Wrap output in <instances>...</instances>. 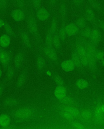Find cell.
<instances>
[{
	"label": "cell",
	"instance_id": "cell-19",
	"mask_svg": "<svg viewBox=\"0 0 104 129\" xmlns=\"http://www.w3.org/2000/svg\"><path fill=\"white\" fill-rule=\"evenodd\" d=\"M76 85L78 88L81 89H83L88 87L89 85V83L86 80L80 79L76 81Z\"/></svg>",
	"mask_w": 104,
	"mask_h": 129
},
{
	"label": "cell",
	"instance_id": "cell-24",
	"mask_svg": "<svg viewBox=\"0 0 104 129\" xmlns=\"http://www.w3.org/2000/svg\"><path fill=\"white\" fill-rule=\"evenodd\" d=\"M4 103L6 105L9 107L17 106L18 104V101L16 100L10 98H6L4 100Z\"/></svg>",
	"mask_w": 104,
	"mask_h": 129
},
{
	"label": "cell",
	"instance_id": "cell-35",
	"mask_svg": "<svg viewBox=\"0 0 104 129\" xmlns=\"http://www.w3.org/2000/svg\"><path fill=\"white\" fill-rule=\"evenodd\" d=\"M60 13L61 15L64 18L65 17L66 13V8L64 4H62L60 6Z\"/></svg>",
	"mask_w": 104,
	"mask_h": 129
},
{
	"label": "cell",
	"instance_id": "cell-30",
	"mask_svg": "<svg viewBox=\"0 0 104 129\" xmlns=\"http://www.w3.org/2000/svg\"><path fill=\"white\" fill-rule=\"evenodd\" d=\"M57 21L55 18L53 19L52 20L51 25H50V30L49 31L54 35L56 33V30H57Z\"/></svg>",
	"mask_w": 104,
	"mask_h": 129
},
{
	"label": "cell",
	"instance_id": "cell-31",
	"mask_svg": "<svg viewBox=\"0 0 104 129\" xmlns=\"http://www.w3.org/2000/svg\"><path fill=\"white\" fill-rule=\"evenodd\" d=\"M81 114L82 118L85 120L90 119L92 118V114L91 112L89 110H83L82 111Z\"/></svg>",
	"mask_w": 104,
	"mask_h": 129
},
{
	"label": "cell",
	"instance_id": "cell-28",
	"mask_svg": "<svg viewBox=\"0 0 104 129\" xmlns=\"http://www.w3.org/2000/svg\"><path fill=\"white\" fill-rule=\"evenodd\" d=\"M65 27V24H63L59 31V37L60 38L61 40L62 41H64L65 40L66 36L67 35Z\"/></svg>",
	"mask_w": 104,
	"mask_h": 129
},
{
	"label": "cell",
	"instance_id": "cell-6",
	"mask_svg": "<svg viewBox=\"0 0 104 129\" xmlns=\"http://www.w3.org/2000/svg\"><path fill=\"white\" fill-rule=\"evenodd\" d=\"M28 28L31 34L35 36L38 33V30L37 21L34 17H31L28 19L27 22Z\"/></svg>",
	"mask_w": 104,
	"mask_h": 129
},
{
	"label": "cell",
	"instance_id": "cell-29",
	"mask_svg": "<svg viewBox=\"0 0 104 129\" xmlns=\"http://www.w3.org/2000/svg\"><path fill=\"white\" fill-rule=\"evenodd\" d=\"M54 35L49 31L47 33L45 38L46 44L47 46L51 47L53 45V38Z\"/></svg>",
	"mask_w": 104,
	"mask_h": 129
},
{
	"label": "cell",
	"instance_id": "cell-14",
	"mask_svg": "<svg viewBox=\"0 0 104 129\" xmlns=\"http://www.w3.org/2000/svg\"><path fill=\"white\" fill-rule=\"evenodd\" d=\"M11 43V38L8 35H3L0 37V46L3 48L8 47Z\"/></svg>",
	"mask_w": 104,
	"mask_h": 129
},
{
	"label": "cell",
	"instance_id": "cell-27",
	"mask_svg": "<svg viewBox=\"0 0 104 129\" xmlns=\"http://www.w3.org/2000/svg\"><path fill=\"white\" fill-rule=\"evenodd\" d=\"M37 68L40 70H42L45 64V60L44 58L41 56H39L37 60Z\"/></svg>",
	"mask_w": 104,
	"mask_h": 129
},
{
	"label": "cell",
	"instance_id": "cell-48",
	"mask_svg": "<svg viewBox=\"0 0 104 129\" xmlns=\"http://www.w3.org/2000/svg\"><path fill=\"white\" fill-rule=\"evenodd\" d=\"M2 71L0 69V78H1V76H2Z\"/></svg>",
	"mask_w": 104,
	"mask_h": 129
},
{
	"label": "cell",
	"instance_id": "cell-15",
	"mask_svg": "<svg viewBox=\"0 0 104 129\" xmlns=\"http://www.w3.org/2000/svg\"><path fill=\"white\" fill-rule=\"evenodd\" d=\"M24 59V55L22 53H19L16 56L14 59V63L16 69H19L21 67Z\"/></svg>",
	"mask_w": 104,
	"mask_h": 129
},
{
	"label": "cell",
	"instance_id": "cell-21",
	"mask_svg": "<svg viewBox=\"0 0 104 129\" xmlns=\"http://www.w3.org/2000/svg\"><path fill=\"white\" fill-rule=\"evenodd\" d=\"M87 21L85 17H80L76 20V24L79 29H83L86 27Z\"/></svg>",
	"mask_w": 104,
	"mask_h": 129
},
{
	"label": "cell",
	"instance_id": "cell-38",
	"mask_svg": "<svg viewBox=\"0 0 104 129\" xmlns=\"http://www.w3.org/2000/svg\"><path fill=\"white\" fill-rule=\"evenodd\" d=\"M8 5L7 0H0V10H4Z\"/></svg>",
	"mask_w": 104,
	"mask_h": 129
},
{
	"label": "cell",
	"instance_id": "cell-32",
	"mask_svg": "<svg viewBox=\"0 0 104 129\" xmlns=\"http://www.w3.org/2000/svg\"><path fill=\"white\" fill-rule=\"evenodd\" d=\"M4 26L5 31L8 35L11 36L14 35V31L9 24L7 23H5Z\"/></svg>",
	"mask_w": 104,
	"mask_h": 129
},
{
	"label": "cell",
	"instance_id": "cell-10",
	"mask_svg": "<svg viewBox=\"0 0 104 129\" xmlns=\"http://www.w3.org/2000/svg\"><path fill=\"white\" fill-rule=\"evenodd\" d=\"M11 16L14 21L20 22L24 21L25 18V15L24 12L19 9L14 10L11 14Z\"/></svg>",
	"mask_w": 104,
	"mask_h": 129
},
{
	"label": "cell",
	"instance_id": "cell-25",
	"mask_svg": "<svg viewBox=\"0 0 104 129\" xmlns=\"http://www.w3.org/2000/svg\"><path fill=\"white\" fill-rule=\"evenodd\" d=\"M92 29L90 27H86L82 29L81 35L84 38L86 39H90Z\"/></svg>",
	"mask_w": 104,
	"mask_h": 129
},
{
	"label": "cell",
	"instance_id": "cell-22",
	"mask_svg": "<svg viewBox=\"0 0 104 129\" xmlns=\"http://www.w3.org/2000/svg\"><path fill=\"white\" fill-rule=\"evenodd\" d=\"M64 110L66 112L69 113L74 117H77L79 115V111L77 108L70 106H66L65 107Z\"/></svg>",
	"mask_w": 104,
	"mask_h": 129
},
{
	"label": "cell",
	"instance_id": "cell-2",
	"mask_svg": "<svg viewBox=\"0 0 104 129\" xmlns=\"http://www.w3.org/2000/svg\"><path fill=\"white\" fill-rule=\"evenodd\" d=\"M76 52L80 57L81 63L82 66L87 67L88 66V62L87 57L86 51L85 46L82 45H78Z\"/></svg>",
	"mask_w": 104,
	"mask_h": 129
},
{
	"label": "cell",
	"instance_id": "cell-3",
	"mask_svg": "<svg viewBox=\"0 0 104 129\" xmlns=\"http://www.w3.org/2000/svg\"><path fill=\"white\" fill-rule=\"evenodd\" d=\"M11 54L7 50L0 47V63L4 68H7L11 61Z\"/></svg>",
	"mask_w": 104,
	"mask_h": 129
},
{
	"label": "cell",
	"instance_id": "cell-16",
	"mask_svg": "<svg viewBox=\"0 0 104 129\" xmlns=\"http://www.w3.org/2000/svg\"><path fill=\"white\" fill-rule=\"evenodd\" d=\"M27 76V72L26 71H23L20 74L17 83V88H21L24 85Z\"/></svg>",
	"mask_w": 104,
	"mask_h": 129
},
{
	"label": "cell",
	"instance_id": "cell-42",
	"mask_svg": "<svg viewBox=\"0 0 104 129\" xmlns=\"http://www.w3.org/2000/svg\"><path fill=\"white\" fill-rule=\"evenodd\" d=\"M98 25L99 28L104 31V21H98Z\"/></svg>",
	"mask_w": 104,
	"mask_h": 129
},
{
	"label": "cell",
	"instance_id": "cell-23",
	"mask_svg": "<svg viewBox=\"0 0 104 129\" xmlns=\"http://www.w3.org/2000/svg\"><path fill=\"white\" fill-rule=\"evenodd\" d=\"M61 39L58 34L56 33L53 36V45L56 49H58L60 48L61 46Z\"/></svg>",
	"mask_w": 104,
	"mask_h": 129
},
{
	"label": "cell",
	"instance_id": "cell-11",
	"mask_svg": "<svg viewBox=\"0 0 104 129\" xmlns=\"http://www.w3.org/2000/svg\"><path fill=\"white\" fill-rule=\"evenodd\" d=\"M62 69L64 71L69 72L72 71L74 69L75 66L72 60L64 61L61 65Z\"/></svg>",
	"mask_w": 104,
	"mask_h": 129
},
{
	"label": "cell",
	"instance_id": "cell-47",
	"mask_svg": "<svg viewBox=\"0 0 104 129\" xmlns=\"http://www.w3.org/2000/svg\"><path fill=\"white\" fill-rule=\"evenodd\" d=\"M101 63L102 66H104V58L101 60Z\"/></svg>",
	"mask_w": 104,
	"mask_h": 129
},
{
	"label": "cell",
	"instance_id": "cell-37",
	"mask_svg": "<svg viewBox=\"0 0 104 129\" xmlns=\"http://www.w3.org/2000/svg\"><path fill=\"white\" fill-rule=\"evenodd\" d=\"M54 80L55 82L59 85L63 86L64 84V82L63 80L59 76H56L54 78Z\"/></svg>",
	"mask_w": 104,
	"mask_h": 129
},
{
	"label": "cell",
	"instance_id": "cell-18",
	"mask_svg": "<svg viewBox=\"0 0 104 129\" xmlns=\"http://www.w3.org/2000/svg\"><path fill=\"white\" fill-rule=\"evenodd\" d=\"M72 60L73 61L75 67L78 68H80L81 66L80 57L77 52H74L72 55Z\"/></svg>",
	"mask_w": 104,
	"mask_h": 129
},
{
	"label": "cell",
	"instance_id": "cell-46",
	"mask_svg": "<svg viewBox=\"0 0 104 129\" xmlns=\"http://www.w3.org/2000/svg\"><path fill=\"white\" fill-rule=\"evenodd\" d=\"M57 0H50V4L52 5H54L57 2Z\"/></svg>",
	"mask_w": 104,
	"mask_h": 129
},
{
	"label": "cell",
	"instance_id": "cell-26",
	"mask_svg": "<svg viewBox=\"0 0 104 129\" xmlns=\"http://www.w3.org/2000/svg\"><path fill=\"white\" fill-rule=\"evenodd\" d=\"M87 1L89 5L94 9L97 11L100 9L101 5L97 0H87Z\"/></svg>",
	"mask_w": 104,
	"mask_h": 129
},
{
	"label": "cell",
	"instance_id": "cell-43",
	"mask_svg": "<svg viewBox=\"0 0 104 129\" xmlns=\"http://www.w3.org/2000/svg\"><path fill=\"white\" fill-rule=\"evenodd\" d=\"M17 6L20 8H22L24 6V0H17Z\"/></svg>",
	"mask_w": 104,
	"mask_h": 129
},
{
	"label": "cell",
	"instance_id": "cell-45",
	"mask_svg": "<svg viewBox=\"0 0 104 129\" xmlns=\"http://www.w3.org/2000/svg\"><path fill=\"white\" fill-rule=\"evenodd\" d=\"M5 23L3 20L0 18V28L4 26Z\"/></svg>",
	"mask_w": 104,
	"mask_h": 129
},
{
	"label": "cell",
	"instance_id": "cell-33",
	"mask_svg": "<svg viewBox=\"0 0 104 129\" xmlns=\"http://www.w3.org/2000/svg\"><path fill=\"white\" fill-rule=\"evenodd\" d=\"M96 57L97 60H101L104 58V51L102 50H96Z\"/></svg>",
	"mask_w": 104,
	"mask_h": 129
},
{
	"label": "cell",
	"instance_id": "cell-39",
	"mask_svg": "<svg viewBox=\"0 0 104 129\" xmlns=\"http://www.w3.org/2000/svg\"><path fill=\"white\" fill-rule=\"evenodd\" d=\"M73 126L75 128L77 129H83L86 128V127L83 124L79 122L74 123L73 124Z\"/></svg>",
	"mask_w": 104,
	"mask_h": 129
},
{
	"label": "cell",
	"instance_id": "cell-49",
	"mask_svg": "<svg viewBox=\"0 0 104 129\" xmlns=\"http://www.w3.org/2000/svg\"></svg>",
	"mask_w": 104,
	"mask_h": 129
},
{
	"label": "cell",
	"instance_id": "cell-36",
	"mask_svg": "<svg viewBox=\"0 0 104 129\" xmlns=\"http://www.w3.org/2000/svg\"><path fill=\"white\" fill-rule=\"evenodd\" d=\"M14 71L12 68H8L7 72V76L8 79L11 80L12 79L14 75Z\"/></svg>",
	"mask_w": 104,
	"mask_h": 129
},
{
	"label": "cell",
	"instance_id": "cell-8",
	"mask_svg": "<svg viewBox=\"0 0 104 129\" xmlns=\"http://www.w3.org/2000/svg\"><path fill=\"white\" fill-rule=\"evenodd\" d=\"M48 11L44 8H40L37 10L36 17L39 20L41 21H46L50 17Z\"/></svg>",
	"mask_w": 104,
	"mask_h": 129
},
{
	"label": "cell",
	"instance_id": "cell-40",
	"mask_svg": "<svg viewBox=\"0 0 104 129\" xmlns=\"http://www.w3.org/2000/svg\"><path fill=\"white\" fill-rule=\"evenodd\" d=\"M63 116L66 119L68 120L73 119L74 117L71 114L68 112H66L64 113L63 114Z\"/></svg>",
	"mask_w": 104,
	"mask_h": 129
},
{
	"label": "cell",
	"instance_id": "cell-7",
	"mask_svg": "<svg viewBox=\"0 0 104 129\" xmlns=\"http://www.w3.org/2000/svg\"><path fill=\"white\" fill-rule=\"evenodd\" d=\"M66 34L69 37H73L79 33V28L76 24L69 23L65 27Z\"/></svg>",
	"mask_w": 104,
	"mask_h": 129
},
{
	"label": "cell",
	"instance_id": "cell-34",
	"mask_svg": "<svg viewBox=\"0 0 104 129\" xmlns=\"http://www.w3.org/2000/svg\"><path fill=\"white\" fill-rule=\"evenodd\" d=\"M41 0H32V3L34 9L37 10L40 8Z\"/></svg>",
	"mask_w": 104,
	"mask_h": 129
},
{
	"label": "cell",
	"instance_id": "cell-12",
	"mask_svg": "<svg viewBox=\"0 0 104 129\" xmlns=\"http://www.w3.org/2000/svg\"><path fill=\"white\" fill-rule=\"evenodd\" d=\"M54 94L56 98L59 100L63 99L66 96V90L64 87L61 85H59L55 90Z\"/></svg>",
	"mask_w": 104,
	"mask_h": 129
},
{
	"label": "cell",
	"instance_id": "cell-1",
	"mask_svg": "<svg viewBox=\"0 0 104 129\" xmlns=\"http://www.w3.org/2000/svg\"><path fill=\"white\" fill-rule=\"evenodd\" d=\"M85 47L88 62V66L92 70H95L96 69L97 60L96 57L97 50L96 46L90 42L86 43Z\"/></svg>",
	"mask_w": 104,
	"mask_h": 129
},
{
	"label": "cell",
	"instance_id": "cell-13",
	"mask_svg": "<svg viewBox=\"0 0 104 129\" xmlns=\"http://www.w3.org/2000/svg\"><path fill=\"white\" fill-rule=\"evenodd\" d=\"M95 14L93 10L90 8H87L85 13V18L87 21L93 22L95 21Z\"/></svg>",
	"mask_w": 104,
	"mask_h": 129
},
{
	"label": "cell",
	"instance_id": "cell-17",
	"mask_svg": "<svg viewBox=\"0 0 104 129\" xmlns=\"http://www.w3.org/2000/svg\"><path fill=\"white\" fill-rule=\"evenodd\" d=\"M11 123V119L8 115L2 114L0 115V125L3 127H6L9 125Z\"/></svg>",
	"mask_w": 104,
	"mask_h": 129
},
{
	"label": "cell",
	"instance_id": "cell-9",
	"mask_svg": "<svg viewBox=\"0 0 104 129\" xmlns=\"http://www.w3.org/2000/svg\"><path fill=\"white\" fill-rule=\"evenodd\" d=\"M45 55L49 59L53 61H56L57 60V53L54 49L51 47L47 46L43 50Z\"/></svg>",
	"mask_w": 104,
	"mask_h": 129
},
{
	"label": "cell",
	"instance_id": "cell-41",
	"mask_svg": "<svg viewBox=\"0 0 104 129\" xmlns=\"http://www.w3.org/2000/svg\"><path fill=\"white\" fill-rule=\"evenodd\" d=\"M84 0H73V3L76 6H79L81 5L83 2Z\"/></svg>",
	"mask_w": 104,
	"mask_h": 129
},
{
	"label": "cell",
	"instance_id": "cell-5",
	"mask_svg": "<svg viewBox=\"0 0 104 129\" xmlns=\"http://www.w3.org/2000/svg\"><path fill=\"white\" fill-rule=\"evenodd\" d=\"M102 39V34L99 29L96 28L92 29L91 34L89 39L91 43L96 46L100 43Z\"/></svg>",
	"mask_w": 104,
	"mask_h": 129
},
{
	"label": "cell",
	"instance_id": "cell-4",
	"mask_svg": "<svg viewBox=\"0 0 104 129\" xmlns=\"http://www.w3.org/2000/svg\"><path fill=\"white\" fill-rule=\"evenodd\" d=\"M32 114V112L29 109L23 108L17 110L14 113V115L17 118L25 119L29 118Z\"/></svg>",
	"mask_w": 104,
	"mask_h": 129
},
{
	"label": "cell",
	"instance_id": "cell-20",
	"mask_svg": "<svg viewBox=\"0 0 104 129\" xmlns=\"http://www.w3.org/2000/svg\"><path fill=\"white\" fill-rule=\"evenodd\" d=\"M21 40L23 43L29 48H31V41L27 33L23 32L21 34Z\"/></svg>",
	"mask_w": 104,
	"mask_h": 129
},
{
	"label": "cell",
	"instance_id": "cell-44",
	"mask_svg": "<svg viewBox=\"0 0 104 129\" xmlns=\"http://www.w3.org/2000/svg\"><path fill=\"white\" fill-rule=\"evenodd\" d=\"M4 90V86L2 84H0V98L2 95Z\"/></svg>",
	"mask_w": 104,
	"mask_h": 129
}]
</instances>
